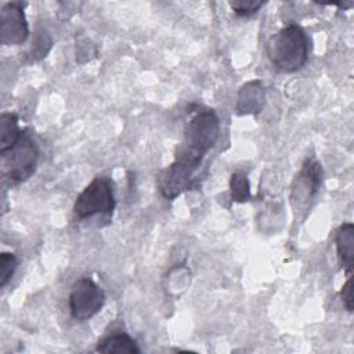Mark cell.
Masks as SVG:
<instances>
[{
    "label": "cell",
    "instance_id": "2",
    "mask_svg": "<svg viewBox=\"0 0 354 354\" xmlns=\"http://www.w3.org/2000/svg\"><path fill=\"white\" fill-rule=\"evenodd\" d=\"M310 41L304 29L297 24L283 26L272 35L266 46L271 64L282 72H296L301 69L308 58Z\"/></svg>",
    "mask_w": 354,
    "mask_h": 354
},
{
    "label": "cell",
    "instance_id": "11",
    "mask_svg": "<svg viewBox=\"0 0 354 354\" xmlns=\"http://www.w3.org/2000/svg\"><path fill=\"white\" fill-rule=\"evenodd\" d=\"M106 354H138L140 348L134 339L126 333H115L101 340L95 348Z\"/></svg>",
    "mask_w": 354,
    "mask_h": 354
},
{
    "label": "cell",
    "instance_id": "14",
    "mask_svg": "<svg viewBox=\"0 0 354 354\" xmlns=\"http://www.w3.org/2000/svg\"><path fill=\"white\" fill-rule=\"evenodd\" d=\"M17 257L12 253L3 252L0 256V286L4 288L7 282L11 279L15 268H17Z\"/></svg>",
    "mask_w": 354,
    "mask_h": 354
},
{
    "label": "cell",
    "instance_id": "12",
    "mask_svg": "<svg viewBox=\"0 0 354 354\" xmlns=\"http://www.w3.org/2000/svg\"><path fill=\"white\" fill-rule=\"evenodd\" d=\"M21 134L22 130L18 126L17 115L3 112L0 116V152H4L12 147Z\"/></svg>",
    "mask_w": 354,
    "mask_h": 354
},
{
    "label": "cell",
    "instance_id": "6",
    "mask_svg": "<svg viewBox=\"0 0 354 354\" xmlns=\"http://www.w3.org/2000/svg\"><path fill=\"white\" fill-rule=\"evenodd\" d=\"M105 303L104 290L90 278L76 281L69 293V310L75 319L86 321L93 318Z\"/></svg>",
    "mask_w": 354,
    "mask_h": 354
},
{
    "label": "cell",
    "instance_id": "3",
    "mask_svg": "<svg viewBox=\"0 0 354 354\" xmlns=\"http://www.w3.org/2000/svg\"><path fill=\"white\" fill-rule=\"evenodd\" d=\"M0 153L3 170L12 183L28 180L33 174L39 160V148L26 130H22V134L12 147Z\"/></svg>",
    "mask_w": 354,
    "mask_h": 354
},
{
    "label": "cell",
    "instance_id": "4",
    "mask_svg": "<svg viewBox=\"0 0 354 354\" xmlns=\"http://www.w3.org/2000/svg\"><path fill=\"white\" fill-rule=\"evenodd\" d=\"M113 184L108 177H95L76 198L73 212L79 218L112 214L115 209Z\"/></svg>",
    "mask_w": 354,
    "mask_h": 354
},
{
    "label": "cell",
    "instance_id": "5",
    "mask_svg": "<svg viewBox=\"0 0 354 354\" xmlns=\"http://www.w3.org/2000/svg\"><path fill=\"white\" fill-rule=\"evenodd\" d=\"M322 180V167L319 162L314 158H307L301 165L300 171L296 174L292 189H290V203L295 214L301 212L307 213L311 201L317 195Z\"/></svg>",
    "mask_w": 354,
    "mask_h": 354
},
{
    "label": "cell",
    "instance_id": "1",
    "mask_svg": "<svg viewBox=\"0 0 354 354\" xmlns=\"http://www.w3.org/2000/svg\"><path fill=\"white\" fill-rule=\"evenodd\" d=\"M220 136V120L213 109L199 108L191 113L184 127V138L177 147L174 162L194 173L205 155L213 148Z\"/></svg>",
    "mask_w": 354,
    "mask_h": 354
},
{
    "label": "cell",
    "instance_id": "7",
    "mask_svg": "<svg viewBox=\"0 0 354 354\" xmlns=\"http://www.w3.org/2000/svg\"><path fill=\"white\" fill-rule=\"evenodd\" d=\"M24 3L12 1L0 11V41L3 46L22 44L29 36V26L24 12Z\"/></svg>",
    "mask_w": 354,
    "mask_h": 354
},
{
    "label": "cell",
    "instance_id": "9",
    "mask_svg": "<svg viewBox=\"0 0 354 354\" xmlns=\"http://www.w3.org/2000/svg\"><path fill=\"white\" fill-rule=\"evenodd\" d=\"M335 242L339 261L346 270L347 277H351L354 266V225L343 223L336 231Z\"/></svg>",
    "mask_w": 354,
    "mask_h": 354
},
{
    "label": "cell",
    "instance_id": "16",
    "mask_svg": "<svg viewBox=\"0 0 354 354\" xmlns=\"http://www.w3.org/2000/svg\"><path fill=\"white\" fill-rule=\"evenodd\" d=\"M340 296H342V301H343L346 310L353 313V282H351V277H347V281L342 286Z\"/></svg>",
    "mask_w": 354,
    "mask_h": 354
},
{
    "label": "cell",
    "instance_id": "8",
    "mask_svg": "<svg viewBox=\"0 0 354 354\" xmlns=\"http://www.w3.org/2000/svg\"><path fill=\"white\" fill-rule=\"evenodd\" d=\"M192 176V170L177 162H173L170 166H167L159 173L158 184L162 195L166 199L173 201L191 187Z\"/></svg>",
    "mask_w": 354,
    "mask_h": 354
},
{
    "label": "cell",
    "instance_id": "15",
    "mask_svg": "<svg viewBox=\"0 0 354 354\" xmlns=\"http://www.w3.org/2000/svg\"><path fill=\"white\" fill-rule=\"evenodd\" d=\"M266 1H259V0H232L230 1V7L238 17H249L256 14Z\"/></svg>",
    "mask_w": 354,
    "mask_h": 354
},
{
    "label": "cell",
    "instance_id": "10",
    "mask_svg": "<svg viewBox=\"0 0 354 354\" xmlns=\"http://www.w3.org/2000/svg\"><path fill=\"white\" fill-rule=\"evenodd\" d=\"M264 100V90L260 82H249L239 91L238 112L239 113H253L261 109Z\"/></svg>",
    "mask_w": 354,
    "mask_h": 354
},
{
    "label": "cell",
    "instance_id": "13",
    "mask_svg": "<svg viewBox=\"0 0 354 354\" xmlns=\"http://www.w3.org/2000/svg\"><path fill=\"white\" fill-rule=\"evenodd\" d=\"M231 201L234 202H246L250 198V185L248 176L242 171H235L230 180Z\"/></svg>",
    "mask_w": 354,
    "mask_h": 354
}]
</instances>
